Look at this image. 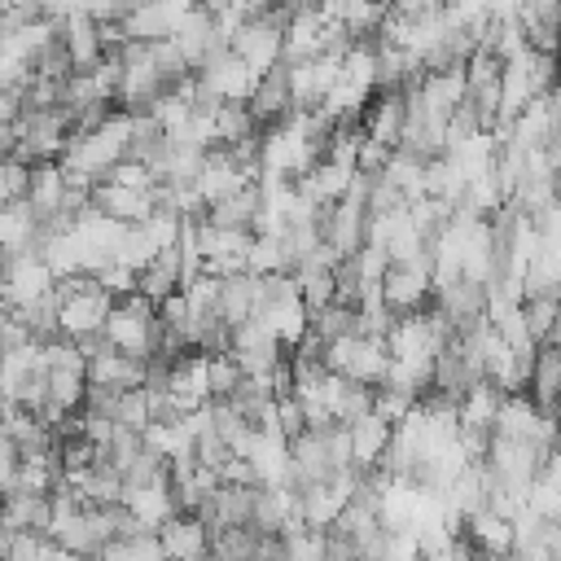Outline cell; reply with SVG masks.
Returning a JSON list of instances; mask_svg holds the SVG:
<instances>
[{"mask_svg": "<svg viewBox=\"0 0 561 561\" xmlns=\"http://www.w3.org/2000/svg\"><path fill=\"white\" fill-rule=\"evenodd\" d=\"M57 337L66 342H92L105 333V320L114 311V298L92 280V276H70L57 280Z\"/></svg>", "mask_w": 561, "mask_h": 561, "instance_id": "6da1fadb", "label": "cell"}, {"mask_svg": "<svg viewBox=\"0 0 561 561\" xmlns=\"http://www.w3.org/2000/svg\"><path fill=\"white\" fill-rule=\"evenodd\" d=\"M320 364L351 381V386H368L377 390L386 381V368H390V351L381 337H364V333H351V337H337L329 346H320Z\"/></svg>", "mask_w": 561, "mask_h": 561, "instance_id": "7a4b0ae2", "label": "cell"}, {"mask_svg": "<svg viewBox=\"0 0 561 561\" xmlns=\"http://www.w3.org/2000/svg\"><path fill=\"white\" fill-rule=\"evenodd\" d=\"M105 346H114L118 355H131V359H153L158 351V307L145 302L140 294H127L114 302L110 320H105Z\"/></svg>", "mask_w": 561, "mask_h": 561, "instance_id": "3957f363", "label": "cell"}, {"mask_svg": "<svg viewBox=\"0 0 561 561\" xmlns=\"http://www.w3.org/2000/svg\"><path fill=\"white\" fill-rule=\"evenodd\" d=\"M79 351L88 359V390H105V394L145 390V364L131 355H118L114 346H105V337L79 342Z\"/></svg>", "mask_w": 561, "mask_h": 561, "instance_id": "277c9868", "label": "cell"}, {"mask_svg": "<svg viewBox=\"0 0 561 561\" xmlns=\"http://www.w3.org/2000/svg\"><path fill=\"white\" fill-rule=\"evenodd\" d=\"M430 294H434V280H430V250H425L421 259L390 263L386 276H381V302H386V311H390L394 320H399V316H416Z\"/></svg>", "mask_w": 561, "mask_h": 561, "instance_id": "5b68a950", "label": "cell"}, {"mask_svg": "<svg viewBox=\"0 0 561 561\" xmlns=\"http://www.w3.org/2000/svg\"><path fill=\"white\" fill-rule=\"evenodd\" d=\"M57 289V276L48 272V263L39 259V250H26V254H13L4 263V280H0V307H35L39 298H48Z\"/></svg>", "mask_w": 561, "mask_h": 561, "instance_id": "8992f818", "label": "cell"}, {"mask_svg": "<svg viewBox=\"0 0 561 561\" xmlns=\"http://www.w3.org/2000/svg\"><path fill=\"white\" fill-rule=\"evenodd\" d=\"M158 548L167 561H202L210 557V526L197 513H175L158 526Z\"/></svg>", "mask_w": 561, "mask_h": 561, "instance_id": "52a82bcc", "label": "cell"}, {"mask_svg": "<svg viewBox=\"0 0 561 561\" xmlns=\"http://www.w3.org/2000/svg\"><path fill=\"white\" fill-rule=\"evenodd\" d=\"M403 118H408V96H403V92H377V96L368 101L359 127H364V136H368L373 145H381V149L394 153L399 140H403Z\"/></svg>", "mask_w": 561, "mask_h": 561, "instance_id": "ba28073f", "label": "cell"}, {"mask_svg": "<svg viewBox=\"0 0 561 561\" xmlns=\"http://www.w3.org/2000/svg\"><path fill=\"white\" fill-rule=\"evenodd\" d=\"M61 202H66L61 162H35L31 167V184H26V210L48 228L53 219H61Z\"/></svg>", "mask_w": 561, "mask_h": 561, "instance_id": "9c48e42d", "label": "cell"}, {"mask_svg": "<svg viewBox=\"0 0 561 561\" xmlns=\"http://www.w3.org/2000/svg\"><path fill=\"white\" fill-rule=\"evenodd\" d=\"M92 206L105 219H114L123 228H136L158 210V197L153 193H136V188H118V184H96L92 188Z\"/></svg>", "mask_w": 561, "mask_h": 561, "instance_id": "30bf717a", "label": "cell"}, {"mask_svg": "<svg viewBox=\"0 0 561 561\" xmlns=\"http://www.w3.org/2000/svg\"><path fill=\"white\" fill-rule=\"evenodd\" d=\"M245 110H250V118H254L259 127H276V123L294 110V101H289V70H285V61H280L276 70H267V75L254 83V92H250Z\"/></svg>", "mask_w": 561, "mask_h": 561, "instance_id": "8fae6325", "label": "cell"}, {"mask_svg": "<svg viewBox=\"0 0 561 561\" xmlns=\"http://www.w3.org/2000/svg\"><path fill=\"white\" fill-rule=\"evenodd\" d=\"M500 403H504V390L491 386L486 377H482L478 386H469V390L460 394V403H456V425H460V434H486V438H491L495 416H500Z\"/></svg>", "mask_w": 561, "mask_h": 561, "instance_id": "7c38bea8", "label": "cell"}, {"mask_svg": "<svg viewBox=\"0 0 561 561\" xmlns=\"http://www.w3.org/2000/svg\"><path fill=\"white\" fill-rule=\"evenodd\" d=\"M351 180H355V171L351 167H337V162H316L302 180H298V197L302 202H311L316 210H329V206H337L342 197H346V188H351Z\"/></svg>", "mask_w": 561, "mask_h": 561, "instance_id": "4fadbf2b", "label": "cell"}, {"mask_svg": "<svg viewBox=\"0 0 561 561\" xmlns=\"http://www.w3.org/2000/svg\"><path fill=\"white\" fill-rule=\"evenodd\" d=\"M346 434H351V469H355V473H368V469L381 465L394 425H386L377 412H368V416H359L355 425H346Z\"/></svg>", "mask_w": 561, "mask_h": 561, "instance_id": "5bb4252c", "label": "cell"}, {"mask_svg": "<svg viewBox=\"0 0 561 561\" xmlns=\"http://www.w3.org/2000/svg\"><path fill=\"white\" fill-rule=\"evenodd\" d=\"M184 285V263H180V245H171V250H162L140 276H136V294L145 298V302H167L175 289Z\"/></svg>", "mask_w": 561, "mask_h": 561, "instance_id": "9a60e30c", "label": "cell"}, {"mask_svg": "<svg viewBox=\"0 0 561 561\" xmlns=\"http://www.w3.org/2000/svg\"><path fill=\"white\" fill-rule=\"evenodd\" d=\"M254 311H259V276L245 272V276L219 280V324L237 329V324L254 320Z\"/></svg>", "mask_w": 561, "mask_h": 561, "instance_id": "2e32d148", "label": "cell"}, {"mask_svg": "<svg viewBox=\"0 0 561 561\" xmlns=\"http://www.w3.org/2000/svg\"><path fill=\"white\" fill-rule=\"evenodd\" d=\"M44 237V224L26 210V202H13V206H0V250L13 259V254H26L35 250Z\"/></svg>", "mask_w": 561, "mask_h": 561, "instance_id": "e0dca14e", "label": "cell"}, {"mask_svg": "<svg viewBox=\"0 0 561 561\" xmlns=\"http://www.w3.org/2000/svg\"><path fill=\"white\" fill-rule=\"evenodd\" d=\"M0 526H9L13 535L18 530H31V535H48V495H4L0 500Z\"/></svg>", "mask_w": 561, "mask_h": 561, "instance_id": "ac0fdd59", "label": "cell"}, {"mask_svg": "<svg viewBox=\"0 0 561 561\" xmlns=\"http://www.w3.org/2000/svg\"><path fill=\"white\" fill-rule=\"evenodd\" d=\"M259 202H263V193H259V184H245V188H237L232 197H224V202H215V206H206V224H215V228H241V232H250V224H254V215H259Z\"/></svg>", "mask_w": 561, "mask_h": 561, "instance_id": "d6986e66", "label": "cell"}, {"mask_svg": "<svg viewBox=\"0 0 561 561\" xmlns=\"http://www.w3.org/2000/svg\"><path fill=\"white\" fill-rule=\"evenodd\" d=\"M324 552H329V530L298 526L280 535V561H324Z\"/></svg>", "mask_w": 561, "mask_h": 561, "instance_id": "ffe728a7", "label": "cell"}, {"mask_svg": "<svg viewBox=\"0 0 561 561\" xmlns=\"http://www.w3.org/2000/svg\"><path fill=\"white\" fill-rule=\"evenodd\" d=\"M110 416H114V425H118V430L145 434V430L153 425V416H149V394H145V390H127V394H114V403H110Z\"/></svg>", "mask_w": 561, "mask_h": 561, "instance_id": "44dd1931", "label": "cell"}, {"mask_svg": "<svg viewBox=\"0 0 561 561\" xmlns=\"http://www.w3.org/2000/svg\"><path fill=\"white\" fill-rule=\"evenodd\" d=\"M206 386H210V403L232 399L241 386V368L232 355H206Z\"/></svg>", "mask_w": 561, "mask_h": 561, "instance_id": "7402d4cb", "label": "cell"}, {"mask_svg": "<svg viewBox=\"0 0 561 561\" xmlns=\"http://www.w3.org/2000/svg\"><path fill=\"white\" fill-rule=\"evenodd\" d=\"M26 184H31V167L18 158H4L0 162V206L26 202Z\"/></svg>", "mask_w": 561, "mask_h": 561, "instance_id": "603a6c76", "label": "cell"}, {"mask_svg": "<svg viewBox=\"0 0 561 561\" xmlns=\"http://www.w3.org/2000/svg\"><path fill=\"white\" fill-rule=\"evenodd\" d=\"M101 184H118V188H136V193H153L158 188V180L149 175V167L145 162H131V158H123Z\"/></svg>", "mask_w": 561, "mask_h": 561, "instance_id": "cb8c5ba5", "label": "cell"}, {"mask_svg": "<svg viewBox=\"0 0 561 561\" xmlns=\"http://www.w3.org/2000/svg\"><path fill=\"white\" fill-rule=\"evenodd\" d=\"M44 539H48V535H31V530H18V535L9 539V557H13V561H39V548H44Z\"/></svg>", "mask_w": 561, "mask_h": 561, "instance_id": "d4e9b609", "label": "cell"}, {"mask_svg": "<svg viewBox=\"0 0 561 561\" xmlns=\"http://www.w3.org/2000/svg\"><path fill=\"white\" fill-rule=\"evenodd\" d=\"M13 473H18V447L0 434V500L13 491Z\"/></svg>", "mask_w": 561, "mask_h": 561, "instance_id": "484cf974", "label": "cell"}, {"mask_svg": "<svg viewBox=\"0 0 561 561\" xmlns=\"http://www.w3.org/2000/svg\"><path fill=\"white\" fill-rule=\"evenodd\" d=\"M39 561H83V557H75V552H66L61 543L44 539V548H39Z\"/></svg>", "mask_w": 561, "mask_h": 561, "instance_id": "4316f807", "label": "cell"}, {"mask_svg": "<svg viewBox=\"0 0 561 561\" xmlns=\"http://www.w3.org/2000/svg\"><path fill=\"white\" fill-rule=\"evenodd\" d=\"M13 149H18V131L13 127H0V162L13 158Z\"/></svg>", "mask_w": 561, "mask_h": 561, "instance_id": "83f0119b", "label": "cell"}, {"mask_svg": "<svg viewBox=\"0 0 561 561\" xmlns=\"http://www.w3.org/2000/svg\"><path fill=\"white\" fill-rule=\"evenodd\" d=\"M0 561H13V557H9V552H4V548H0Z\"/></svg>", "mask_w": 561, "mask_h": 561, "instance_id": "f1b7e54d", "label": "cell"}]
</instances>
